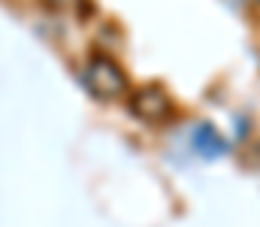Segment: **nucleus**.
<instances>
[{
    "label": "nucleus",
    "instance_id": "f257e3e1",
    "mask_svg": "<svg viewBox=\"0 0 260 227\" xmlns=\"http://www.w3.org/2000/svg\"><path fill=\"white\" fill-rule=\"evenodd\" d=\"M91 79H94V85H97V91H100L103 97H115V94H121V88H124L121 70H118L115 64H109V61H97V64L91 67Z\"/></svg>",
    "mask_w": 260,
    "mask_h": 227
},
{
    "label": "nucleus",
    "instance_id": "f03ea898",
    "mask_svg": "<svg viewBox=\"0 0 260 227\" xmlns=\"http://www.w3.org/2000/svg\"><path fill=\"white\" fill-rule=\"evenodd\" d=\"M139 112H142L145 118L157 121V118H164V115L170 112V103H167V97H164L160 91H151V97H148V91H145L142 100H139Z\"/></svg>",
    "mask_w": 260,
    "mask_h": 227
}]
</instances>
